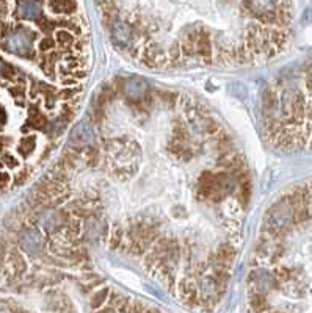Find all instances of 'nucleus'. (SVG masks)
I'll return each instance as SVG.
<instances>
[{
    "mask_svg": "<svg viewBox=\"0 0 312 313\" xmlns=\"http://www.w3.org/2000/svg\"><path fill=\"white\" fill-rule=\"evenodd\" d=\"M99 313H113V308H112V307H105V308L101 310Z\"/></svg>",
    "mask_w": 312,
    "mask_h": 313,
    "instance_id": "dca6fc26",
    "label": "nucleus"
},
{
    "mask_svg": "<svg viewBox=\"0 0 312 313\" xmlns=\"http://www.w3.org/2000/svg\"><path fill=\"white\" fill-rule=\"evenodd\" d=\"M49 8L53 14L69 16L77 11L76 0H49Z\"/></svg>",
    "mask_w": 312,
    "mask_h": 313,
    "instance_id": "1a4fd4ad",
    "label": "nucleus"
},
{
    "mask_svg": "<svg viewBox=\"0 0 312 313\" xmlns=\"http://www.w3.org/2000/svg\"><path fill=\"white\" fill-rule=\"evenodd\" d=\"M7 143H5V140L4 138H0V149H4V146H5Z\"/></svg>",
    "mask_w": 312,
    "mask_h": 313,
    "instance_id": "f3484780",
    "label": "nucleus"
},
{
    "mask_svg": "<svg viewBox=\"0 0 312 313\" xmlns=\"http://www.w3.org/2000/svg\"><path fill=\"white\" fill-rule=\"evenodd\" d=\"M267 135L287 151H312V61L264 93Z\"/></svg>",
    "mask_w": 312,
    "mask_h": 313,
    "instance_id": "f03ea898",
    "label": "nucleus"
},
{
    "mask_svg": "<svg viewBox=\"0 0 312 313\" xmlns=\"http://www.w3.org/2000/svg\"><path fill=\"white\" fill-rule=\"evenodd\" d=\"M110 33H112V41L119 49H124L134 41V30L131 24L124 19H115L110 25Z\"/></svg>",
    "mask_w": 312,
    "mask_h": 313,
    "instance_id": "39448f33",
    "label": "nucleus"
},
{
    "mask_svg": "<svg viewBox=\"0 0 312 313\" xmlns=\"http://www.w3.org/2000/svg\"><path fill=\"white\" fill-rule=\"evenodd\" d=\"M95 140H96L95 128L91 127L88 122H83V121L72 127L71 135H69V141L74 146H79V147H86Z\"/></svg>",
    "mask_w": 312,
    "mask_h": 313,
    "instance_id": "423d86ee",
    "label": "nucleus"
},
{
    "mask_svg": "<svg viewBox=\"0 0 312 313\" xmlns=\"http://www.w3.org/2000/svg\"><path fill=\"white\" fill-rule=\"evenodd\" d=\"M0 38H2V49L8 53L17 55L21 58H32L35 53V40L36 33L25 27L17 25L14 28H2L0 30Z\"/></svg>",
    "mask_w": 312,
    "mask_h": 313,
    "instance_id": "7ed1b4c3",
    "label": "nucleus"
},
{
    "mask_svg": "<svg viewBox=\"0 0 312 313\" xmlns=\"http://www.w3.org/2000/svg\"><path fill=\"white\" fill-rule=\"evenodd\" d=\"M10 182H11V176L5 171H0V191H4L10 187Z\"/></svg>",
    "mask_w": 312,
    "mask_h": 313,
    "instance_id": "4468645a",
    "label": "nucleus"
},
{
    "mask_svg": "<svg viewBox=\"0 0 312 313\" xmlns=\"http://www.w3.org/2000/svg\"><path fill=\"white\" fill-rule=\"evenodd\" d=\"M35 149H36V140H35V136H25V138H22L21 143H19V146H17V151H19V154H21L22 157L32 155V154L35 152Z\"/></svg>",
    "mask_w": 312,
    "mask_h": 313,
    "instance_id": "9d476101",
    "label": "nucleus"
},
{
    "mask_svg": "<svg viewBox=\"0 0 312 313\" xmlns=\"http://www.w3.org/2000/svg\"><path fill=\"white\" fill-rule=\"evenodd\" d=\"M122 91L127 97L134 100L141 99L146 93H148V82L143 80L141 77H131L122 82Z\"/></svg>",
    "mask_w": 312,
    "mask_h": 313,
    "instance_id": "0eeeda50",
    "label": "nucleus"
},
{
    "mask_svg": "<svg viewBox=\"0 0 312 313\" xmlns=\"http://www.w3.org/2000/svg\"><path fill=\"white\" fill-rule=\"evenodd\" d=\"M7 122V113H5V110L0 107V125H4Z\"/></svg>",
    "mask_w": 312,
    "mask_h": 313,
    "instance_id": "2eb2a0df",
    "label": "nucleus"
},
{
    "mask_svg": "<svg viewBox=\"0 0 312 313\" xmlns=\"http://www.w3.org/2000/svg\"><path fill=\"white\" fill-rule=\"evenodd\" d=\"M7 266H8V271L11 272L13 277L19 279L27 269V262H25L24 255L19 251L11 249L8 257H7Z\"/></svg>",
    "mask_w": 312,
    "mask_h": 313,
    "instance_id": "6e6552de",
    "label": "nucleus"
},
{
    "mask_svg": "<svg viewBox=\"0 0 312 313\" xmlns=\"http://www.w3.org/2000/svg\"><path fill=\"white\" fill-rule=\"evenodd\" d=\"M2 67H4V61H0V74H2Z\"/></svg>",
    "mask_w": 312,
    "mask_h": 313,
    "instance_id": "a211bd4d",
    "label": "nucleus"
},
{
    "mask_svg": "<svg viewBox=\"0 0 312 313\" xmlns=\"http://www.w3.org/2000/svg\"><path fill=\"white\" fill-rule=\"evenodd\" d=\"M108 294H110V290H108V288H102V290L96 291L95 296L91 298V307H93V308H101V307L107 302Z\"/></svg>",
    "mask_w": 312,
    "mask_h": 313,
    "instance_id": "9b49d317",
    "label": "nucleus"
},
{
    "mask_svg": "<svg viewBox=\"0 0 312 313\" xmlns=\"http://www.w3.org/2000/svg\"><path fill=\"white\" fill-rule=\"evenodd\" d=\"M19 245L21 249L28 254V255H40L44 251L46 241L43 233L36 227H27L21 232L19 236Z\"/></svg>",
    "mask_w": 312,
    "mask_h": 313,
    "instance_id": "20e7f679",
    "label": "nucleus"
},
{
    "mask_svg": "<svg viewBox=\"0 0 312 313\" xmlns=\"http://www.w3.org/2000/svg\"><path fill=\"white\" fill-rule=\"evenodd\" d=\"M2 161H4L5 166H8V168H16L17 164H19V161H17V158H16L13 154H8V152L2 155Z\"/></svg>",
    "mask_w": 312,
    "mask_h": 313,
    "instance_id": "ddd939ff",
    "label": "nucleus"
},
{
    "mask_svg": "<svg viewBox=\"0 0 312 313\" xmlns=\"http://www.w3.org/2000/svg\"><path fill=\"white\" fill-rule=\"evenodd\" d=\"M68 127V121L61 116H58L57 119H55L53 122L49 124V128H52L53 135H61L65 132V128Z\"/></svg>",
    "mask_w": 312,
    "mask_h": 313,
    "instance_id": "f8f14e48",
    "label": "nucleus"
},
{
    "mask_svg": "<svg viewBox=\"0 0 312 313\" xmlns=\"http://www.w3.org/2000/svg\"><path fill=\"white\" fill-rule=\"evenodd\" d=\"M248 293L265 296V313H312V179L267 212Z\"/></svg>",
    "mask_w": 312,
    "mask_h": 313,
    "instance_id": "f257e3e1",
    "label": "nucleus"
}]
</instances>
